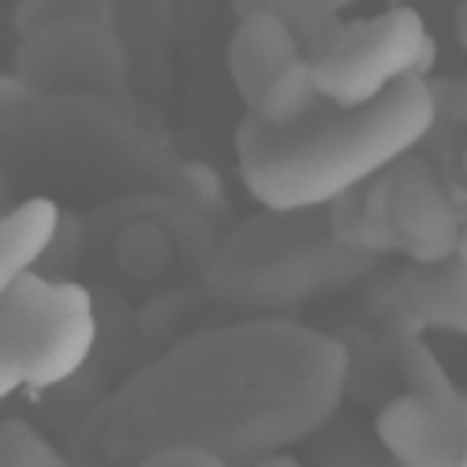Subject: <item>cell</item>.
Instances as JSON below:
<instances>
[{"instance_id": "21", "label": "cell", "mask_w": 467, "mask_h": 467, "mask_svg": "<svg viewBox=\"0 0 467 467\" xmlns=\"http://www.w3.org/2000/svg\"><path fill=\"white\" fill-rule=\"evenodd\" d=\"M463 172H467V139H463Z\"/></svg>"}, {"instance_id": "7", "label": "cell", "mask_w": 467, "mask_h": 467, "mask_svg": "<svg viewBox=\"0 0 467 467\" xmlns=\"http://www.w3.org/2000/svg\"><path fill=\"white\" fill-rule=\"evenodd\" d=\"M389 224H393L400 254L415 265H438L456 254L460 213L441 180L415 158L389 169Z\"/></svg>"}, {"instance_id": "2", "label": "cell", "mask_w": 467, "mask_h": 467, "mask_svg": "<svg viewBox=\"0 0 467 467\" xmlns=\"http://www.w3.org/2000/svg\"><path fill=\"white\" fill-rule=\"evenodd\" d=\"M434 124V94L419 75L356 109L326 105L292 128H269L247 112L236 131L240 176L262 210H322L404 161Z\"/></svg>"}, {"instance_id": "19", "label": "cell", "mask_w": 467, "mask_h": 467, "mask_svg": "<svg viewBox=\"0 0 467 467\" xmlns=\"http://www.w3.org/2000/svg\"><path fill=\"white\" fill-rule=\"evenodd\" d=\"M456 254H460V258H467V221L460 224V244H456Z\"/></svg>"}, {"instance_id": "17", "label": "cell", "mask_w": 467, "mask_h": 467, "mask_svg": "<svg viewBox=\"0 0 467 467\" xmlns=\"http://www.w3.org/2000/svg\"><path fill=\"white\" fill-rule=\"evenodd\" d=\"M254 467H303V463H296L288 452H269V456H262Z\"/></svg>"}, {"instance_id": "15", "label": "cell", "mask_w": 467, "mask_h": 467, "mask_svg": "<svg viewBox=\"0 0 467 467\" xmlns=\"http://www.w3.org/2000/svg\"><path fill=\"white\" fill-rule=\"evenodd\" d=\"M135 467H232V463H224L221 456H210V452H202V449H158V452H150V456H142Z\"/></svg>"}, {"instance_id": "1", "label": "cell", "mask_w": 467, "mask_h": 467, "mask_svg": "<svg viewBox=\"0 0 467 467\" xmlns=\"http://www.w3.org/2000/svg\"><path fill=\"white\" fill-rule=\"evenodd\" d=\"M348 389V348L299 322L251 318L180 340L87 419V449L135 467L158 449H202L232 467L318 434Z\"/></svg>"}, {"instance_id": "8", "label": "cell", "mask_w": 467, "mask_h": 467, "mask_svg": "<svg viewBox=\"0 0 467 467\" xmlns=\"http://www.w3.org/2000/svg\"><path fill=\"white\" fill-rule=\"evenodd\" d=\"M299 57L303 49L296 42V34L285 26L277 12L254 8L240 19L236 34L228 42V75H232V87H236L240 101L247 105V112L258 109L269 83Z\"/></svg>"}, {"instance_id": "11", "label": "cell", "mask_w": 467, "mask_h": 467, "mask_svg": "<svg viewBox=\"0 0 467 467\" xmlns=\"http://www.w3.org/2000/svg\"><path fill=\"white\" fill-rule=\"evenodd\" d=\"M326 105L329 101L315 87V67H310L306 57H299L296 64H288L277 79L269 83V90L262 94V101L251 116H258V120L269 124V128H292V124L306 120V116L322 112Z\"/></svg>"}, {"instance_id": "20", "label": "cell", "mask_w": 467, "mask_h": 467, "mask_svg": "<svg viewBox=\"0 0 467 467\" xmlns=\"http://www.w3.org/2000/svg\"><path fill=\"white\" fill-rule=\"evenodd\" d=\"M322 5H326L329 12H340V8H348V5H356V0H322Z\"/></svg>"}, {"instance_id": "12", "label": "cell", "mask_w": 467, "mask_h": 467, "mask_svg": "<svg viewBox=\"0 0 467 467\" xmlns=\"http://www.w3.org/2000/svg\"><path fill=\"white\" fill-rule=\"evenodd\" d=\"M258 8H269L285 19V26L296 34L306 60H318L329 49L333 37L340 34V23L333 19L337 12H329L322 0H265Z\"/></svg>"}, {"instance_id": "14", "label": "cell", "mask_w": 467, "mask_h": 467, "mask_svg": "<svg viewBox=\"0 0 467 467\" xmlns=\"http://www.w3.org/2000/svg\"><path fill=\"white\" fill-rule=\"evenodd\" d=\"M0 467H71L49 438H42L23 419L0 426Z\"/></svg>"}, {"instance_id": "9", "label": "cell", "mask_w": 467, "mask_h": 467, "mask_svg": "<svg viewBox=\"0 0 467 467\" xmlns=\"http://www.w3.org/2000/svg\"><path fill=\"white\" fill-rule=\"evenodd\" d=\"M397 299L411 329H449L467 337V258L452 254L438 265H408L397 281Z\"/></svg>"}, {"instance_id": "16", "label": "cell", "mask_w": 467, "mask_h": 467, "mask_svg": "<svg viewBox=\"0 0 467 467\" xmlns=\"http://www.w3.org/2000/svg\"><path fill=\"white\" fill-rule=\"evenodd\" d=\"M431 94H434V109H438V116L449 112V120L467 124V79L431 83Z\"/></svg>"}, {"instance_id": "6", "label": "cell", "mask_w": 467, "mask_h": 467, "mask_svg": "<svg viewBox=\"0 0 467 467\" xmlns=\"http://www.w3.org/2000/svg\"><path fill=\"white\" fill-rule=\"evenodd\" d=\"M374 431L400 467H467V393L397 397L378 411Z\"/></svg>"}, {"instance_id": "3", "label": "cell", "mask_w": 467, "mask_h": 467, "mask_svg": "<svg viewBox=\"0 0 467 467\" xmlns=\"http://www.w3.org/2000/svg\"><path fill=\"white\" fill-rule=\"evenodd\" d=\"M378 258L333 240L322 210H265L232 236L213 262L210 288L232 306H285L310 292L337 288L367 274Z\"/></svg>"}, {"instance_id": "4", "label": "cell", "mask_w": 467, "mask_h": 467, "mask_svg": "<svg viewBox=\"0 0 467 467\" xmlns=\"http://www.w3.org/2000/svg\"><path fill=\"white\" fill-rule=\"evenodd\" d=\"M98 344L94 299L83 285L26 274L0 296V400L79 374Z\"/></svg>"}, {"instance_id": "13", "label": "cell", "mask_w": 467, "mask_h": 467, "mask_svg": "<svg viewBox=\"0 0 467 467\" xmlns=\"http://www.w3.org/2000/svg\"><path fill=\"white\" fill-rule=\"evenodd\" d=\"M397 370L408 385V393H415V397H441L456 389L452 378L445 374V367L434 359V352L415 333H404L397 340Z\"/></svg>"}, {"instance_id": "18", "label": "cell", "mask_w": 467, "mask_h": 467, "mask_svg": "<svg viewBox=\"0 0 467 467\" xmlns=\"http://www.w3.org/2000/svg\"><path fill=\"white\" fill-rule=\"evenodd\" d=\"M456 37H460V46H463V53H467V0H463L460 12H456Z\"/></svg>"}, {"instance_id": "5", "label": "cell", "mask_w": 467, "mask_h": 467, "mask_svg": "<svg viewBox=\"0 0 467 467\" xmlns=\"http://www.w3.org/2000/svg\"><path fill=\"white\" fill-rule=\"evenodd\" d=\"M438 46L426 30V19L415 8L397 5L370 19L340 26L329 49L318 60H310V67H315V87L329 105L356 109L411 75L426 79Z\"/></svg>"}, {"instance_id": "10", "label": "cell", "mask_w": 467, "mask_h": 467, "mask_svg": "<svg viewBox=\"0 0 467 467\" xmlns=\"http://www.w3.org/2000/svg\"><path fill=\"white\" fill-rule=\"evenodd\" d=\"M57 228L60 210L53 199H26L16 210L0 213V296L34 274V265L57 240Z\"/></svg>"}]
</instances>
